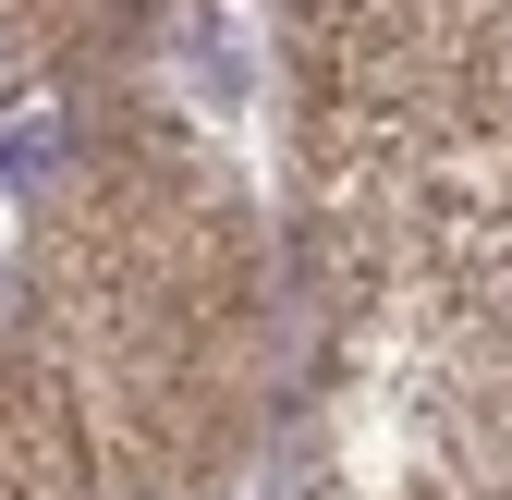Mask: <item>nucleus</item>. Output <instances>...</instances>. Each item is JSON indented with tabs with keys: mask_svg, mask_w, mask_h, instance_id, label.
Returning <instances> with one entry per match:
<instances>
[{
	"mask_svg": "<svg viewBox=\"0 0 512 500\" xmlns=\"http://www.w3.org/2000/svg\"><path fill=\"white\" fill-rule=\"evenodd\" d=\"M0 74H13V49H0Z\"/></svg>",
	"mask_w": 512,
	"mask_h": 500,
	"instance_id": "f257e3e1",
	"label": "nucleus"
}]
</instances>
